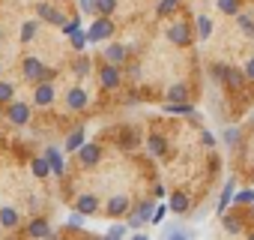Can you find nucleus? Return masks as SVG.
Masks as SVG:
<instances>
[{
	"mask_svg": "<svg viewBox=\"0 0 254 240\" xmlns=\"http://www.w3.org/2000/svg\"><path fill=\"white\" fill-rule=\"evenodd\" d=\"M66 102H69V108H72V111H81V108H87L90 96H87V90H84V87H75V90H69Z\"/></svg>",
	"mask_w": 254,
	"mask_h": 240,
	"instance_id": "8",
	"label": "nucleus"
},
{
	"mask_svg": "<svg viewBox=\"0 0 254 240\" xmlns=\"http://www.w3.org/2000/svg\"><path fill=\"white\" fill-rule=\"evenodd\" d=\"M27 234H30V237H54V231H51V225H48L45 219H33V222L27 225Z\"/></svg>",
	"mask_w": 254,
	"mask_h": 240,
	"instance_id": "11",
	"label": "nucleus"
},
{
	"mask_svg": "<svg viewBox=\"0 0 254 240\" xmlns=\"http://www.w3.org/2000/svg\"><path fill=\"white\" fill-rule=\"evenodd\" d=\"M99 78H102V87H105V90H114V87L120 84V69H117V63H108Z\"/></svg>",
	"mask_w": 254,
	"mask_h": 240,
	"instance_id": "7",
	"label": "nucleus"
},
{
	"mask_svg": "<svg viewBox=\"0 0 254 240\" xmlns=\"http://www.w3.org/2000/svg\"><path fill=\"white\" fill-rule=\"evenodd\" d=\"M186 96H189V87L186 84H174L168 90V102H186Z\"/></svg>",
	"mask_w": 254,
	"mask_h": 240,
	"instance_id": "20",
	"label": "nucleus"
},
{
	"mask_svg": "<svg viewBox=\"0 0 254 240\" xmlns=\"http://www.w3.org/2000/svg\"><path fill=\"white\" fill-rule=\"evenodd\" d=\"M36 36V21H24V27H21V42H30Z\"/></svg>",
	"mask_w": 254,
	"mask_h": 240,
	"instance_id": "31",
	"label": "nucleus"
},
{
	"mask_svg": "<svg viewBox=\"0 0 254 240\" xmlns=\"http://www.w3.org/2000/svg\"><path fill=\"white\" fill-rule=\"evenodd\" d=\"M81 144H84V129L78 126V129H75V132H72V135L66 138V150H78Z\"/></svg>",
	"mask_w": 254,
	"mask_h": 240,
	"instance_id": "25",
	"label": "nucleus"
},
{
	"mask_svg": "<svg viewBox=\"0 0 254 240\" xmlns=\"http://www.w3.org/2000/svg\"><path fill=\"white\" fill-rule=\"evenodd\" d=\"M233 201H236V207H251V204H254V189H242V192H236Z\"/></svg>",
	"mask_w": 254,
	"mask_h": 240,
	"instance_id": "22",
	"label": "nucleus"
},
{
	"mask_svg": "<svg viewBox=\"0 0 254 240\" xmlns=\"http://www.w3.org/2000/svg\"><path fill=\"white\" fill-rule=\"evenodd\" d=\"M105 60L120 66V63L126 60V48H123V45H108V48H105Z\"/></svg>",
	"mask_w": 254,
	"mask_h": 240,
	"instance_id": "14",
	"label": "nucleus"
},
{
	"mask_svg": "<svg viewBox=\"0 0 254 240\" xmlns=\"http://www.w3.org/2000/svg\"><path fill=\"white\" fill-rule=\"evenodd\" d=\"M200 138H203V144H206V147H212V144H215V135H212V132H203Z\"/></svg>",
	"mask_w": 254,
	"mask_h": 240,
	"instance_id": "46",
	"label": "nucleus"
},
{
	"mask_svg": "<svg viewBox=\"0 0 254 240\" xmlns=\"http://www.w3.org/2000/svg\"><path fill=\"white\" fill-rule=\"evenodd\" d=\"M245 69H236V66H227V78H224V84L233 90V93H239L242 87H245Z\"/></svg>",
	"mask_w": 254,
	"mask_h": 240,
	"instance_id": "5",
	"label": "nucleus"
},
{
	"mask_svg": "<svg viewBox=\"0 0 254 240\" xmlns=\"http://www.w3.org/2000/svg\"><path fill=\"white\" fill-rule=\"evenodd\" d=\"M111 33H114V24H111V18H108V15H102L99 21H93V27H90V33H87V36H90V42H99V39H108Z\"/></svg>",
	"mask_w": 254,
	"mask_h": 240,
	"instance_id": "3",
	"label": "nucleus"
},
{
	"mask_svg": "<svg viewBox=\"0 0 254 240\" xmlns=\"http://www.w3.org/2000/svg\"><path fill=\"white\" fill-rule=\"evenodd\" d=\"M245 75H248V78H251V81H254V57H251V60H248V63H245Z\"/></svg>",
	"mask_w": 254,
	"mask_h": 240,
	"instance_id": "47",
	"label": "nucleus"
},
{
	"mask_svg": "<svg viewBox=\"0 0 254 240\" xmlns=\"http://www.w3.org/2000/svg\"><path fill=\"white\" fill-rule=\"evenodd\" d=\"M78 210H81L84 216L96 213V210H99V198H96V195H81V198H78Z\"/></svg>",
	"mask_w": 254,
	"mask_h": 240,
	"instance_id": "13",
	"label": "nucleus"
},
{
	"mask_svg": "<svg viewBox=\"0 0 254 240\" xmlns=\"http://www.w3.org/2000/svg\"><path fill=\"white\" fill-rule=\"evenodd\" d=\"M165 213H168V207H156V213H153V222H162V219H165Z\"/></svg>",
	"mask_w": 254,
	"mask_h": 240,
	"instance_id": "45",
	"label": "nucleus"
},
{
	"mask_svg": "<svg viewBox=\"0 0 254 240\" xmlns=\"http://www.w3.org/2000/svg\"><path fill=\"white\" fill-rule=\"evenodd\" d=\"M165 108H168L171 114H194V108H191V105H186V102H168Z\"/></svg>",
	"mask_w": 254,
	"mask_h": 240,
	"instance_id": "29",
	"label": "nucleus"
},
{
	"mask_svg": "<svg viewBox=\"0 0 254 240\" xmlns=\"http://www.w3.org/2000/svg\"><path fill=\"white\" fill-rule=\"evenodd\" d=\"M48 171H51L48 156H45V159H33V174H36V177H48Z\"/></svg>",
	"mask_w": 254,
	"mask_h": 240,
	"instance_id": "27",
	"label": "nucleus"
},
{
	"mask_svg": "<svg viewBox=\"0 0 254 240\" xmlns=\"http://www.w3.org/2000/svg\"><path fill=\"white\" fill-rule=\"evenodd\" d=\"M6 117L12 120V123H15V126H24V123H27V120H30V108H27L24 102H12V105L6 108Z\"/></svg>",
	"mask_w": 254,
	"mask_h": 240,
	"instance_id": "4",
	"label": "nucleus"
},
{
	"mask_svg": "<svg viewBox=\"0 0 254 240\" xmlns=\"http://www.w3.org/2000/svg\"><path fill=\"white\" fill-rule=\"evenodd\" d=\"M117 9V0H96V12L99 15H111Z\"/></svg>",
	"mask_w": 254,
	"mask_h": 240,
	"instance_id": "28",
	"label": "nucleus"
},
{
	"mask_svg": "<svg viewBox=\"0 0 254 240\" xmlns=\"http://www.w3.org/2000/svg\"><path fill=\"white\" fill-rule=\"evenodd\" d=\"M177 6H180V0H162L156 12H159V15H171V12H174Z\"/></svg>",
	"mask_w": 254,
	"mask_h": 240,
	"instance_id": "32",
	"label": "nucleus"
},
{
	"mask_svg": "<svg viewBox=\"0 0 254 240\" xmlns=\"http://www.w3.org/2000/svg\"><path fill=\"white\" fill-rule=\"evenodd\" d=\"M212 75H215L218 81H224V78H227V66H224V63H215V66H212Z\"/></svg>",
	"mask_w": 254,
	"mask_h": 240,
	"instance_id": "40",
	"label": "nucleus"
},
{
	"mask_svg": "<svg viewBox=\"0 0 254 240\" xmlns=\"http://www.w3.org/2000/svg\"><path fill=\"white\" fill-rule=\"evenodd\" d=\"M168 39H171V45H189L191 42V27L186 24V21H174L171 27H168Z\"/></svg>",
	"mask_w": 254,
	"mask_h": 240,
	"instance_id": "1",
	"label": "nucleus"
},
{
	"mask_svg": "<svg viewBox=\"0 0 254 240\" xmlns=\"http://www.w3.org/2000/svg\"><path fill=\"white\" fill-rule=\"evenodd\" d=\"M147 144H150V150H153L156 156H162V153L168 150V141H165L162 135H150V138H147Z\"/></svg>",
	"mask_w": 254,
	"mask_h": 240,
	"instance_id": "21",
	"label": "nucleus"
},
{
	"mask_svg": "<svg viewBox=\"0 0 254 240\" xmlns=\"http://www.w3.org/2000/svg\"><path fill=\"white\" fill-rule=\"evenodd\" d=\"M87 42H90V36H87L84 30H75V33H72V48H75V51H84Z\"/></svg>",
	"mask_w": 254,
	"mask_h": 240,
	"instance_id": "26",
	"label": "nucleus"
},
{
	"mask_svg": "<svg viewBox=\"0 0 254 240\" xmlns=\"http://www.w3.org/2000/svg\"><path fill=\"white\" fill-rule=\"evenodd\" d=\"M0 225H3V228H15L18 225V213L12 207H3V210H0Z\"/></svg>",
	"mask_w": 254,
	"mask_h": 240,
	"instance_id": "19",
	"label": "nucleus"
},
{
	"mask_svg": "<svg viewBox=\"0 0 254 240\" xmlns=\"http://www.w3.org/2000/svg\"><path fill=\"white\" fill-rule=\"evenodd\" d=\"M78 3H81V9L90 15V12H96V0H78Z\"/></svg>",
	"mask_w": 254,
	"mask_h": 240,
	"instance_id": "43",
	"label": "nucleus"
},
{
	"mask_svg": "<svg viewBox=\"0 0 254 240\" xmlns=\"http://www.w3.org/2000/svg\"><path fill=\"white\" fill-rule=\"evenodd\" d=\"M81 225H84V213L78 210L75 216H69V228H81Z\"/></svg>",
	"mask_w": 254,
	"mask_h": 240,
	"instance_id": "41",
	"label": "nucleus"
},
{
	"mask_svg": "<svg viewBox=\"0 0 254 240\" xmlns=\"http://www.w3.org/2000/svg\"><path fill=\"white\" fill-rule=\"evenodd\" d=\"M236 24H239V30H242L248 39H254V18H251V15H245V12H236Z\"/></svg>",
	"mask_w": 254,
	"mask_h": 240,
	"instance_id": "17",
	"label": "nucleus"
},
{
	"mask_svg": "<svg viewBox=\"0 0 254 240\" xmlns=\"http://www.w3.org/2000/svg\"><path fill=\"white\" fill-rule=\"evenodd\" d=\"M209 33H212V18L200 15V18H197V36H200V39H209Z\"/></svg>",
	"mask_w": 254,
	"mask_h": 240,
	"instance_id": "24",
	"label": "nucleus"
},
{
	"mask_svg": "<svg viewBox=\"0 0 254 240\" xmlns=\"http://www.w3.org/2000/svg\"><path fill=\"white\" fill-rule=\"evenodd\" d=\"M12 93H15V87H12V84L0 81V102H9V99H12Z\"/></svg>",
	"mask_w": 254,
	"mask_h": 240,
	"instance_id": "35",
	"label": "nucleus"
},
{
	"mask_svg": "<svg viewBox=\"0 0 254 240\" xmlns=\"http://www.w3.org/2000/svg\"><path fill=\"white\" fill-rule=\"evenodd\" d=\"M75 72H78V75H87V72H90V57H78Z\"/></svg>",
	"mask_w": 254,
	"mask_h": 240,
	"instance_id": "37",
	"label": "nucleus"
},
{
	"mask_svg": "<svg viewBox=\"0 0 254 240\" xmlns=\"http://www.w3.org/2000/svg\"><path fill=\"white\" fill-rule=\"evenodd\" d=\"M168 207H171L174 213H186V210H189V195H186V192H174Z\"/></svg>",
	"mask_w": 254,
	"mask_h": 240,
	"instance_id": "16",
	"label": "nucleus"
},
{
	"mask_svg": "<svg viewBox=\"0 0 254 240\" xmlns=\"http://www.w3.org/2000/svg\"><path fill=\"white\" fill-rule=\"evenodd\" d=\"M218 3V12H224V15H236L239 12V0H215Z\"/></svg>",
	"mask_w": 254,
	"mask_h": 240,
	"instance_id": "23",
	"label": "nucleus"
},
{
	"mask_svg": "<svg viewBox=\"0 0 254 240\" xmlns=\"http://www.w3.org/2000/svg\"><path fill=\"white\" fill-rule=\"evenodd\" d=\"M233 189H236V183H233V180H227V186L221 189V201H218V213H224V210H227V204L233 201V195H236Z\"/></svg>",
	"mask_w": 254,
	"mask_h": 240,
	"instance_id": "18",
	"label": "nucleus"
},
{
	"mask_svg": "<svg viewBox=\"0 0 254 240\" xmlns=\"http://www.w3.org/2000/svg\"><path fill=\"white\" fill-rule=\"evenodd\" d=\"M120 144H123V147H132V144H138V132H129V129H126V132L120 135Z\"/></svg>",
	"mask_w": 254,
	"mask_h": 240,
	"instance_id": "36",
	"label": "nucleus"
},
{
	"mask_svg": "<svg viewBox=\"0 0 254 240\" xmlns=\"http://www.w3.org/2000/svg\"><path fill=\"white\" fill-rule=\"evenodd\" d=\"M78 159H81L84 165H96V162L102 159L99 144H81V147H78Z\"/></svg>",
	"mask_w": 254,
	"mask_h": 240,
	"instance_id": "6",
	"label": "nucleus"
},
{
	"mask_svg": "<svg viewBox=\"0 0 254 240\" xmlns=\"http://www.w3.org/2000/svg\"><path fill=\"white\" fill-rule=\"evenodd\" d=\"M75 30H81V21H78V18H72V21H66V24H63V33H69V36H72Z\"/></svg>",
	"mask_w": 254,
	"mask_h": 240,
	"instance_id": "39",
	"label": "nucleus"
},
{
	"mask_svg": "<svg viewBox=\"0 0 254 240\" xmlns=\"http://www.w3.org/2000/svg\"><path fill=\"white\" fill-rule=\"evenodd\" d=\"M239 135H242V132H239L236 126H230V129L224 132V144H230V147H236V144H239Z\"/></svg>",
	"mask_w": 254,
	"mask_h": 240,
	"instance_id": "33",
	"label": "nucleus"
},
{
	"mask_svg": "<svg viewBox=\"0 0 254 240\" xmlns=\"http://www.w3.org/2000/svg\"><path fill=\"white\" fill-rule=\"evenodd\" d=\"M108 213L111 216H126V213H129V198H126V195H114L108 201Z\"/></svg>",
	"mask_w": 254,
	"mask_h": 240,
	"instance_id": "10",
	"label": "nucleus"
},
{
	"mask_svg": "<svg viewBox=\"0 0 254 240\" xmlns=\"http://www.w3.org/2000/svg\"><path fill=\"white\" fill-rule=\"evenodd\" d=\"M165 234H168V237H174V240H183V237H189V228H183V225H177V222H174V225H168V228H165Z\"/></svg>",
	"mask_w": 254,
	"mask_h": 240,
	"instance_id": "30",
	"label": "nucleus"
},
{
	"mask_svg": "<svg viewBox=\"0 0 254 240\" xmlns=\"http://www.w3.org/2000/svg\"><path fill=\"white\" fill-rule=\"evenodd\" d=\"M153 213H156L153 201H141V204L135 207V213L129 216V228H141L144 222H153Z\"/></svg>",
	"mask_w": 254,
	"mask_h": 240,
	"instance_id": "2",
	"label": "nucleus"
},
{
	"mask_svg": "<svg viewBox=\"0 0 254 240\" xmlns=\"http://www.w3.org/2000/svg\"><path fill=\"white\" fill-rule=\"evenodd\" d=\"M42 72H45V66H42L36 57H27V60H24V75H27V78H42Z\"/></svg>",
	"mask_w": 254,
	"mask_h": 240,
	"instance_id": "15",
	"label": "nucleus"
},
{
	"mask_svg": "<svg viewBox=\"0 0 254 240\" xmlns=\"http://www.w3.org/2000/svg\"><path fill=\"white\" fill-rule=\"evenodd\" d=\"M224 228H227L230 234H239V231H242V222H239L236 216H224Z\"/></svg>",
	"mask_w": 254,
	"mask_h": 240,
	"instance_id": "34",
	"label": "nucleus"
},
{
	"mask_svg": "<svg viewBox=\"0 0 254 240\" xmlns=\"http://www.w3.org/2000/svg\"><path fill=\"white\" fill-rule=\"evenodd\" d=\"M126 231H129V225H111L108 228V237H123Z\"/></svg>",
	"mask_w": 254,
	"mask_h": 240,
	"instance_id": "38",
	"label": "nucleus"
},
{
	"mask_svg": "<svg viewBox=\"0 0 254 240\" xmlns=\"http://www.w3.org/2000/svg\"><path fill=\"white\" fill-rule=\"evenodd\" d=\"M51 12H54V6H48V3H39V18H51Z\"/></svg>",
	"mask_w": 254,
	"mask_h": 240,
	"instance_id": "42",
	"label": "nucleus"
},
{
	"mask_svg": "<svg viewBox=\"0 0 254 240\" xmlns=\"http://www.w3.org/2000/svg\"><path fill=\"white\" fill-rule=\"evenodd\" d=\"M48 162H51V171L54 174H60L63 177V171H66V162H63V156H60V150H54V147H48Z\"/></svg>",
	"mask_w": 254,
	"mask_h": 240,
	"instance_id": "12",
	"label": "nucleus"
},
{
	"mask_svg": "<svg viewBox=\"0 0 254 240\" xmlns=\"http://www.w3.org/2000/svg\"><path fill=\"white\" fill-rule=\"evenodd\" d=\"M48 21H51V24H57V27H63V21H66V18H63V12H57V9H54Z\"/></svg>",
	"mask_w": 254,
	"mask_h": 240,
	"instance_id": "44",
	"label": "nucleus"
},
{
	"mask_svg": "<svg viewBox=\"0 0 254 240\" xmlns=\"http://www.w3.org/2000/svg\"><path fill=\"white\" fill-rule=\"evenodd\" d=\"M33 102H36V105H51V102H54V87H51L48 81H42V84L36 87V93H33Z\"/></svg>",
	"mask_w": 254,
	"mask_h": 240,
	"instance_id": "9",
	"label": "nucleus"
}]
</instances>
